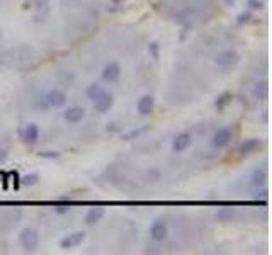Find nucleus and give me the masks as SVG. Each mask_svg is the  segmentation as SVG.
Masks as SVG:
<instances>
[{"mask_svg": "<svg viewBox=\"0 0 272 255\" xmlns=\"http://www.w3.org/2000/svg\"><path fill=\"white\" fill-rule=\"evenodd\" d=\"M19 243L26 252H34V250L40 247V231L33 226L24 228L19 233Z\"/></svg>", "mask_w": 272, "mask_h": 255, "instance_id": "nucleus-1", "label": "nucleus"}, {"mask_svg": "<svg viewBox=\"0 0 272 255\" xmlns=\"http://www.w3.org/2000/svg\"><path fill=\"white\" fill-rule=\"evenodd\" d=\"M238 62H240V55L235 50H224L221 53H218L216 58H214L216 67H219L221 70H230V68L236 67Z\"/></svg>", "mask_w": 272, "mask_h": 255, "instance_id": "nucleus-2", "label": "nucleus"}, {"mask_svg": "<svg viewBox=\"0 0 272 255\" xmlns=\"http://www.w3.org/2000/svg\"><path fill=\"white\" fill-rule=\"evenodd\" d=\"M168 236V224L165 219H155L150 226V238L155 243H163Z\"/></svg>", "mask_w": 272, "mask_h": 255, "instance_id": "nucleus-3", "label": "nucleus"}, {"mask_svg": "<svg viewBox=\"0 0 272 255\" xmlns=\"http://www.w3.org/2000/svg\"><path fill=\"white\" fill-rule=\"evenodd\" d=\"M231 138H233V133L230 128H219L213 135V138H211V145L216 150H223L231 143Z\"/></svg>", "mask_w": 272, "mask_h": 255, "instance_id": "nucleus-4", "label": "nucleus"}, {"mask_svg": "<svg viewBox=\"0 0 272 255\" xmlns=\"http://www.w3.org/2000/svg\"><path fill=\"white\" fill-rule=\"evenodd\" d=\"M45 102L48 107H55V109H58V107H63L65 104H67V94L63 92V90L60 89H50L48 92L45 94Z\"/></svg>", "mask_w": 272, "mask_h": 255, "instance_id": "nucleus-5", "label": "nucleus"}, {"mask_svg": "<svg viewBox=\"0 0 272 255\" xmlns=\"http://www.w3.org/2000/svg\"><path fill=\"white\" fill-rule=\"evenodd\" d=\"M101 77L106 84H114L116 80H119L121 77V65L118 62H109L104 65L101 72Z\"/></svg>", "mask_w": 272, "mask_h": 255, "instance_id": "nucleus-6", "label": "nucleus"}, {"mask_svg": "<svg viewBox=\"0 0 272 255\" xmlns=\"http://www.w3.org/2000/svg\"><path fill=\"white\" fill-rule=\"evenodd\" d=\"M191 145H192V135L189 131L179 133V135H177L174 140H172V150H174L175 153L185 152V150H187Z\"/></svg>", "mask_w": 272, "mask_h": 255, "instance_id": "nucleus-7", "label": "nucleus"}, {"mask_svg": "<svg viewBox=\"0 0 272 255\" xmlns=\"http://www.w3.org/2000/svg\"><path fill=\"white\" fill-rule=\"evenodd\" d=\"M84 240H85L84 231H73V233H68L65 238L60 240V247L63 250H70V248H75V247H79V245H82Z\"/></svg>", "mask_w": 272, "mask_h": 255, "instance_id": "nucleus-8", "label": "nucleus"}, {"mask_svg": "<svg viewBox=\"0 0 272 255\" xmlns=\"http://www.w3.org/2000/svg\"><path fill=\"white\" fill-rule=\"evenodd\" d=\"M21 136L28 145H34L40 140V126L36 123H29L21 129Z\"/></svg>", "mask_w": 272, "mask_h": 255, "instance_id": "nucleus-9", "label": "nucleus"}, {"mask_svg": "<svg viewBox=\"0 0 272 255\" xmlns=\"http://www.w3.org/2000/svg\"><path fill=\"white\" fill-rule=\"evenodd\" d=\"M267 180H269V174H267V168H264V167L253 168L252 174H250V184L257 189L265 187Z\"/></svg>", "mask_w": 272, "mask_h": 255, "instance_id": "nucleus-10", "label": "nucleus"}, {"mask_svg": "<svg viewBox=\"0 0 272 255\" xmlns=\"http://www.w3.org/2000/svg\"><path fill=\"white\" fill-rule=\"evenodd\" d=\"M112 104H114V96L106 90L97 101H94V109H96L97 112H101V114H106V112L111 111Z\"/></svg>", "mask_w": 272, "mask_h": 255, "instance_id": "nucleus-11", "label": "nucleus"}, {"mask_svg": "<svg viewBox=\"0 0 272 255\" xmlns=\"http://www.w3.org/2000/svg\"><path fill=\"white\" fill-rule=\"evenodd\" d=\"M85 118V109L80 106H70L68 109L63 111V119L67 121V123H80L82 119Z\"/></svg>", "mask_w": 272, "mask_h": 255, "instance_id": "nucleus-12", "label": "nucleus"}, {"mask_svg": "<svg viewBox=\"0 0 272 255\" xmlns=\"http://www.w3.org/2000/svg\"><path fill=\"white\" fill-rule=\"evenodd\" d=\"M136 109L140 112V116H150L155 109V99L153 96L146 94V96L140 97V101L136 104Z\"/></svg>", "mask_w": 272, "mask_h": 255, "instance_id": "nucleus-13", "label": "nucleus"}, {"mask_svg": "<svg viewBox=\"0 0 272 255\" xmlns=\"http://www.w3.org/2000/svg\"><path fill=\"white\" fill-rule=\"evenodd\" d=\"M106 214V209L104 207H90V209L87 211V214H85V224L87 226H94V224L101 223L102 218H104Z\"/></svg>", "mask_w": 272, "mask_h": 255, "instance_id": "nucleus-14", "label": "nucleus"}, {"mask_svg": "<svg viewBox=\"0 0 272 255\" xmlns=\"http://www.w3.org/2000/svg\"><path fill=\"white\" fill-rule=\"evenodd\" d=\"M260 146H262V141L258 140V138H248V140H245L243 143L240 145V153L252 155V153H255Z\"/></svg>", "mask_w": 272, "mask_h": 255, "instance_id": "nucleus-15", "label": "nucleus"}, {"mask_svg": "<svg viewBox=\"0 0 272 255\" xmlns=\"http://www.w3.org/2000/svg\"><path fill=\"white\" fill-rule=\"evenodd\" d=\"M236 218V209L235 207H221L216 211V219L221 223H230Z\"/></svg>", "mask_w": 272, "mask_h": 255, "instance_id": "nucleus-16", "label": "nucleus"}, {"mask_svg": "<svg viewBox=\"0 0 272 255\" xmlns=\"http://www.w3.org/2000/svg\"><path fill=\"white\" fill-rule=\"evenodd\" d=\"M106 92V89L102 87L101 84H96V82H94V84H90L87 89H85V96H87V99L89 101H97L99 97L102 96V94Z\"/></svg>", "mask_w": 272, "mask_h": 255, "instance_id": "nucleus-17", "label": "nucleus"}, {"mask_svg": "<svg viewBox=\"0 0 272 255\" xmlns=\"http://www.w3.org/2000/svg\"><path fill=\"white\" fill-rule=\"evenodd\" d=\"M253 96L260 99V101L267 99V96H269V85H267V82H257L253 85Z\"/></svg>", "mask_w": 272, "mask_h": 255, "instance_id": "nucleus-18", "label": "nucleus"}, {"mask_svg": "<svg viewBox=\"0 0 272 255\" xmlns=\"http://www.w3.org/2000/svg\"><path fill=\"white\" fill-rule=\"evenodd\" d=\"M231 99H233V96H231L230 92H223L221 96H218V99L214 101V107H216V109H219V111H223L224 107H226L228 104L231 102Z\"/></svg>", "mask_w": 272, "mask_h": 255, "instance_id": "nucleus-19", "label": "nucleus"}, {"mask_svg": "<svg viewBox=\"0 0 272 255\" xmlns=\"http://www.w3.org/2000/svg\"><path fill=\"white\" fill-rule=\"evenodd\" d=\"M148 129H150V126H146V124H145L143 128H140V129H133V131H129L128 135H124V140H126V141H129V140H133V138H138V136H141V135H143V133H146V131H148Z\"/></svg>", "mask_w": 272, "mask_h": 255, "instance_id": "nucleus-20", "label": "nucleus"}, {"mask_svg": "<svg viewBox=\"0 0 272 255\" xmlns=\"http://www.w3.org/2000/svg\"><path fill=\"white\" fill-rule=\"evenodd\" d=\"M38 180H40V175L38 174H28L23 177V184H26V185H36Z\"/></svg>", "mask_w": 272, "mask_h": 255, "instance_id": "nucleus-21", "label": "nucleus"}, {"mask_svg": "<svg viewBox=\"0 0 272 255\" xmlns=\"http://www.w3.org/2000/svg\"><path fill=\"white\" fill-rule=\"evenodd\" d=\"M262 7H264V2H262V0H247L248 11H260Z\"/></svg>", "mask_w": 272, "mask_h": 255, "instance_id": "nucleus-22", "label": "nucleus"}, {"mask_svg": "<svg viewBox=\"0 0 272 255\" xmlns=\"http://www.w3.org/2000/svg\"><path fill=\"white\" fill-rule=\"evenodd\" d=\"M252 12L247 11V12H241V14L238 16V24H248L250 21H252Z\"/></svg>", "mask_w": 272, "mask_h": 255, "instance_id": "nucleus-23", "label": "nucleus"}, {"mask_svg": "<svg viewBox=\"0 0 272 255\" xmlns=\"http://www.w3.org/2000/svg\"><path fill=\"white\" fill-rule=\"evenodd\" d=\"M148 50H150V53H152L153 60H158V45H157V43H152Z\"/></svg>", "mask_w": 272, "mask_h": 255, "instance_id": "nucleus-24", "label": "nucleus"}, {"mask_svg": "<svg viewBox=\"0 0 272 255\" xmlns=\"http://www.w3.org/2000/svg\"><path fill=\"white\" fill-rule=\"evenodd\" d=\"M48 2H50V0H36V6H38V7H45Z\"/></svg>", "mask_w": 272, "mask_h": 255, "instance_id": "nucleus-25", "label": "nucleus"}, {"mask_svg": "<svg viewBox=\"0 0 272 255\" xmlns=\"http://www.w3.org/2000/svg\"><path fill=\"white\" fill-rule=\"evenodd\" d=\"M6 158H7L6 150H0V160H2V162H4V160H6Z\"/></svg>", "mask_w": 272, "mask_h": 255, "instance_id": "nucleus-26", "label": "nucleus"}, {"mask_svg": "<svg viewBox=\"0 0 272 255\" xmlns=\"http://www.w3.org/2000/svg\"><path fill=\"white\" fill-rule=\"evenodd\" d=\"M224 4H228V6H231V4H235V0H224Z\"/></svg>", "mask_w": 272, "mask_h": 255, "instance_id": "nucleus-27", "label": "nucleus"}, {"mask_svg": "<svg viewBox=\"0 0 272 255\" xmlns=\"http://www.w3.org/2000/svg\"><path fill=\"white\" fill-rule=\"evenodd\" d=\"M0 38H2V31H0Z\"/></svg>", "mask_w": 272, "mask_h": 255, "instance_id": "nucleus-28", "label": "nucleus"}]
</instances>
